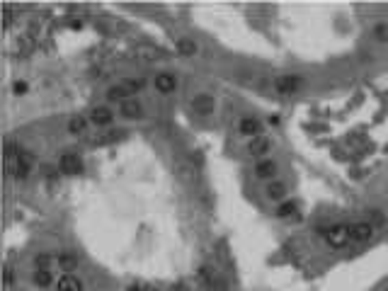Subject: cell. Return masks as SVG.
<instances>
[{
	"label": "cell",
	"mask_w": 388,
	"mask_h": 291,
	"mask_svg": "<svg viewBox=\"0 0 388 291\" xmlns=\"http://www.w3.org/2000/svg\"><path fill=\"white\" fill-rule=\"evenodd\" d=\"M323 236L333 248H345L347 240H349V226L337 223V226H330V228H323Z\"/></svg>",
	"instance_id": "obj_1"
},
{
	"label": "cell",
	"mask_w": 388,
	"mask_h": 291,
	"mask_svg": "<svg viewBox=\"0 0 388 291\" xmlns=\"http://www.w3.org/2000/svg\"><path fill=\"white\" fill-rule=\"evenodd\" d=\"M58 170L63 175H80L83 172V160L75 155V153H63L58 158Z\"/></svg>",
	"instance_id": "obj_2"
},
{
	"label": "cell",
	"mask_w": 388,
	"mask_h": 291,
	"mask_svg": "<svg viewBox=\"0 0 388 291\" xmlns=\"http://www.w3.org/2000/svg\"><path fill=\"white\" fill-rule=\"evenodd\" d=\"M299 87H301L299 75H281V78L274 80V90L279 95H294V92H299Z\"/></svg>",
	"instance_id": "obj_3"
},
{
	"label": "cell",
	"mask_w": 388,
	"mask_h": 291,
	"mask_svg": "<svg viewBox=\"0 0 388 291\" xmlns=\"http://www.w3.org/2000/svg\"><path fill=\"white\" fill-rule=\"evenodd\" d=\"M374 236V223L369 221H359L349 226V240H357V243H364Z\"/></svg>",
	"instance_id": "obj_4"
},
{
	"label": "cell",
	"mask_w": 388,
	"mask_h": 291,
	"mask_svg": "<svg viewBox=\"0 0 388 291\" xmlns=\"http://www.w3.org/2000/svg\"><path fill=\"white\" fill-rule=\"evenodd\" d=\"M155 90L163 92V95H170L177 90V78L172 73H158L155 75Z\"/></svg>",
	"instance_id": "obj_5"
},
{
	"label": "cell",
	"mask_w": 388,
	"mask_h": 291,
	"mask_svg": "<svg viewBox=\"0 0 388 291\" xmlns=\"http://www.w3.org/2000/svg\"><path fill=\"white\" fill-rule=\"evenodd\" d=\"M238 129H240V134H245V136H252V139H260L262 136V122L260 119H252V117H245V119H240V124H238Z\"/></svg>",
	"instance_id": "obj_6"
},
{
	"label": "cell",
	"mask_w": 388,
	"mask_h": 291,
	"mask_svg": "<svg viewBox=\"0 0 388 291\" xmlns=\"http://www.w3.org/2000/svg\"><path fill=\"white\" fill-rule=\"evenodd\" d=\"M255 175H257L260 180L274 177V175H277V163H274V160H260V163L255 165Z\"/></svg>",
	"instance_id": "obj_7"
},
{
	"label": "cell",
	"mask_w": 388,
	"mask_h": 291,
	"mask_svg": "<svg viewBox=\"0 0 388 291\" xmlns=\"http://www.w3.org/2000/svg\"><path fill=\"white\" fill-rule=\"evenodd\" d=\"M214 107H216L214 97H209V95H197L194 97V110L199 112V114H211Z\"/></svg>",
	"instance_id": "obj_8"
},
{
	"label": "cell",
	"mask_w": 388,
	"mask_h": 291,
	"mask_svg": "<svg viewBox=\"0 0 388 291\" xmlns=\"http://www.w3.org/2000/svg\"><path fill=\"white\" fill-rule=\"evenodd\" d=\"M112 119H114V114H112V110H107V107H95V110H92V122H95L100 129H102V126H110Z\"/></svg>",
	"instance_id": "obj_9"
},
{
	"label": "cell",
	"mask_w": 388,
	"mask_h": 291,
	"mask_svg": "<svg viewBox=\"0 0 388 291\" xmlns=\"http://www.w3.org/2000/svg\"><path fill=\"white\" fill-rule=\"evenodd\" d=\"M58 291H83V284H80V279H75L73 274H63V277L58 279Z\"/></svg>",
	"instance_id": "obj_10"
},
{
	"label": "cell",
	"mask_w": 388,
	"mask_h": 291,
	"mask_svg": "<svg viewBox=\"0 0 388 291\" xmlns=\"http://www.w3.org/2000/svg\"><path fill=\"white\" fill-rule=\"evenodd\" d=\"M122 114L126 119H139V117H143V107L139 102H122Z\"/></svg>",
	"instance_id": "obj_11"
},
{
	"label": "cell",
	"mask_w": 388,
	"mask_h": 291,
	"mask_svg": "<svg viewBox=\"0 0 388 291\" xmlns=\"http://www.w3.org/2000/svg\"><path fill=\"white\" fill-rule=\"evenodd\" d=\"M269 148H272V143L264 139V136H260V139H252V143H250V153H252V155H264Z\"/></svg>",
	"instance_id": "obj_12"
},
{
	"label": "cell",
	"mask_w": 388,
	"mask_h": 291,
	"mask_svg": "<svg viewBox=\"0 0 388 291\" xmlns=\"http://www.w3.org/2000/svg\"><path fill=\"white\" fill-rule=\"evenodd\" d=\"M56 262H58V267H61L63 272H68V274L73 272V269H75V267H78V260H75L73 255H68V252L58 255V257H56Z\"/></svg>",
	"instance_id": "obj_13"
},
{
	"label": "cell",
	"mask_w": 388,
	"mask_h": 291,
	"mask_svg": "<svg viewBox=\"0 0 388 291\" xmlns=\"http://www.w3.org/2000/svg\"><path fill=\"white\" fill-rule=\"evenodd\" d=\"M32 281H34V286L46 289V286L51 284V274H49V269H37V272H34V277H32Z\"/></svg>",
	"instance_id": "obj_14"
},
{
	"label": "cell",
	"mask_w": 388,
	"mask_h": 291,
	"mask_svg": "<svg viewBox=\"0 0 388 291\" xmlns=\"http://www.w3.org/2000/svg\"><path fill=\"white\" fill-rule=\"evenodd\" d=\"M267 194H269V199H281V197L286 194V184H284V182H272V184L267 187Z\"/></svg>",
	"instance_id": "obj_15"
},
{
	"label": "cell",
	"mask_w": 388,
	"mask_h": 291,
	"mask_svg": "<svg viewBox=\"0 0 388 291\" xmlns=\"http://www.w3.org/2000/svg\"><path fill=\"white\" fill-rule=\"evenodd\" d=\"M85 126H87V119H85V117H73L68 122V131L70 134H83Z\"/></svg>",
	"instance_id": "obj_16"
},
{
	"label": "cell",
	"mask_w": 388,
	"mask_h": 291,
	"mask_svg": "<svg viewBox=\"0 0 388 291\" xmlns=\"http://www.w3.org/2000/svg\"><path fill=\"white\" fill-rule=\"evenodd\" d=\"M177 51L184 56H194L197 54V44H194L192 39H180V42H177Z\"/></svg>",
	"instance_id": "obj_17"
},
{
	"label": "cell",
	"mask_w": 388,
	"mask_h": 291,
	"mask_svg": "<svg viewBox=\"0 0 388 291\" xmlns=\"http://www.w3.org/2000/svg\"><path fill=\"white\" fill-rule=\"evenodd\" d=\"M296 211V202H281L277 209V216L279 219H286V216H291Z\"/></svg>",
	"instance_id": "obj_18"
},
{
	"label": "cell",
	"mask_w": 388,
	"mask_h": 291,
	"mask_svg": "<svg viewBox=\"0 0 388 291\" xmlns=\"http://www.w3.org/2000/svg\"><path fill=\"white\" fill-rule=\"evenodd\" d=\"M126 95H129V87H126V85H117V87H112L110 92H107V97H110L112 102H117V100H124Z\"/></svg>",
	"instance_id": "obj_19"
},
{
	"label": "cell",
	"mask_w": 388,
	"mask_h": 291,
	"mask_svg": "<svg viewBox=\"0 0 388 291\" xmlns=\"http://www.w3.org/2000/svg\"><path fill=\"white\" fill-rule=\"evenodd\" d=\"M34 264H37V269H49V267H51V255H46V252H44V255H37V257H34Z\"/></svg>",
	"instance_id": "obj_20"
},
{
	"label": "cell",
	"mask_w": 388,
	"mask_h": 291,
	"mask_svg": "<svg viewBox=\"0 0 388 291\" xmlns=\"http://www.w3.org/2000/svg\"><path fill=\"white\" fill-rule=\"evenodd\" d=\"M374 37L378 39V42H388V25H376Z\"/></svg>",
	"instance_id": "obj_21"
},
{
	"label": "cell",
	"mask_w": 388,
	"mask_h": 291,
	"mask_svg": "<svg viewBox=\"0 0 388 291\" xmlns=\"http://www.w3.org/2000/svg\"><path fill=\"white\" fill-rule=\"evenodd\" d=\"M126 87H129V92H139V90H143L146 87V80L143 78H139V80H129V83H124Z\"/></svg>",
	"instance_id": "obj_22"
},
{
	"label": "cell",
	"mask_w": 388,
	"mask_h": 291,
	"mask_svg": "<svg viewBox=\"0 0 388 291\" xmlns=\"http://www.w3.org/2000/svg\"><path fill=\"white\" fill-rule=\"evenodd\" d=\"M27 87L29 85L25 83V80H17V83L13 85V90H15V95H25V92H27Z\"/></svg>",
	"instance_id": "obj_23"
},
{
	"label": "cell",
	"mask_w": 388,
	"mask_h": 291,
	"mask_svg": "<svg viewBox=\"0 0 388 291\" xmlns=\"http://www.w3.org/2000/svg\"><path fill=\"white\" fill-rule=\"evenodd\" d=\"M3 279H5V286H13V269H10V267H5V274H3Z\"/></svg>",
	"instance_id": "obj_24"
},
{
	"label": "cell",
	"mask_w": 388,
	"mask_h": 291,
	"mask_svg": "<svg viewBox=\"0 0 388 291\" xmlns=\"http://www.w3.org/2000/svg\"><path fill=\"white\" fill-rule=\"evenodd\" d=\"M56 172H61V170L54 167V165H44V175H46V177H54Z\"/></svg>",
	"instance_id": "obj_25"
},
{
	"label": "cell",
	"mask_w": 388,
	"mask_h": 291,
	"mask_svg": "<svg viewBox=\"0 0 388 291\" xmlns=\"http://www.w3.org/2000/svg\"><path fill=\"white\" fill-rule=\"evenodd\" d=\"M10 22H13V15H10V10H5V17H3V27L8 29V27H10Z\"/></svg>",
	"instance_id": "obj_26"
},
{
	"label": "cell",
	"mask_w": 388,
	"mask_h": 291,
	"mask_svg": "<svg viewBox=\"0 0 388 291\" xmlns=\"http://www.w3.org/2000/svg\"><path fill=\"white\" fill-rule=\"evenodd\" d=\"M211 291H226V281H214V284H211Z\"/></svg>",
	"instance_id": "obj_27"
},
{
	"label": "cell",
	"mask_w": 388,
	"mask_h": 291,
	"mask_svg": "<svg viewBox=\"0 0 388 291\" xmlns=\"http://www.w3.org/2000/svg\"><path fill=\"white\" fill-rule=\"evenodd\" d=\"M279 122H281V119H279V117H269V124H272V126H277Z\"/></svg>",
	"instance_id": "obj_28"
},
{
	"label": "cell",
	"mask_w": 388,
	"mask_h": 291,
	"mask_svg": "<svg viewBox=\"0 0 388 291\" xmlns=\"http://www.w3.org/2000/svg\"><path fill=\"white\" fill-rule=\"evenodd\" d=\"M175 291H184V289H175Z\"/></svg>",
	"instance_id": "obj_29"
}]
</instances>
